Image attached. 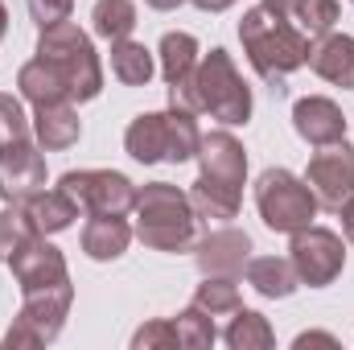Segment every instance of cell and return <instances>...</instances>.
I'll list each match as a JSON object with an SVG mask.
<instances>
[{
  "instance_id": "1",
  "label": "cell",
  "mask_w": 354,
  "mask_h": 350,
  "mask_svg": "<svg viewBox=\"0 0 354 350\" xmlns=\"http://www.w3.org/2000/svg\"><path fill=\"white\" fill-rule=\"evenodd\" d=\"M8 268H12V276L21 284L25 305L12 317L4 342L8 347H46V342H54L62 334L71 301H75V284H71V272H66L62 252L37 235L33 243H25L8 260Z\"/></svg>"
},
{
  "instance_id": "2",
  "label": "cell",
  "mask_w": 354,
  "mask_h": 350,
  "mask_svg": "<svg viewBox=\"0 0 354 350\" xmlns=\"http://www.w3.org/2000/svg\"><path fill=\"white\" fill-rule=\"evenodd\" d=\"M169 107L181 111H210V120L218 124H248L252 120V91L243 83V75L235 71L227 50H210L189 79H181L169 87Z\"/></svg>"
},
{
  "instance_id": "3",
  "label": "cell",
  "mask_w": 354,
  "mask_h": 350,
  "mask_svg": "<svg viewBox=\"0 0 354 350\" xmlns=\"http://www.w3.org/2000/svg\"><path fill=\"white\" fill-rule=\"evenodd\" d=\"M198 165L202 174L189 190L194 214L198 219H214L227 223L239 214L243 202V177H248V153L231 132H210L198 145Z\"/></svg>"
},
{
  "instance_id": "4",
  "label": "cell",
  "mask_w": 354,
  "mask_h": 350,
  "mask_svg": "<svg viewBox=\"0 0 354 350\" xmlns=\"http://www.w3.org/2000/svg\"><path fill=\"white\" fill-rule=\"evenodd\" d=\"M239 42H243V50H248L256 75H260L276 95L284 91V79H288L297 66L309 62V46H313L297 25H288L284 17L268 12L264 4L243 12V21H239Z\"/></svg>"
},
{
  "instance_id": "5",
  "label": "cell",
  "mask_w": 354,
  "mask_h": 350,
  "mask_svg": "<svg viewBox=\"0 0 354 350\" xmlns=\"http://www.w3.org/2000/svg\"><path fill=\"white\" fill-rule=\"evenodd\" d=\"M136 235L153 252H189L198 243V214L189 194L169 181H149L136 190Z\"/></svg>"
},
{
  "instance_id": "6",
  "label": "cell",
  "mask_w": 354,
  "mask_h": 350,
  "mask_svg": "<svg viewBox=\"0 0 354 350\" xmlns=\"http://www.w3.org/2000/svg\"><path fill=\"white\" fill-rule=\"evenodd\" d=\"M37 62H46L58 83L66 87V95L75 103H87L103 91V66L95 58V46L91 37L66 17L58 25H46L41 37H37Z\"/></svg>"
},
{
  "instance_id": "7",
  "label": "cell",
  "mask_w": 354,
  "mask_h": 350,
  "mask_svg": "<svg viewBox=\"0 0 354 350\" xmlns=\"http://www.w3.org/2000/svg\"><path fill=\"white\" fill-rule=\"evenodd\" d=\"M198 145H202V132H198V120L194 111H181V107H169V111H145L128 124L124 132V149L132 161L140 165H157V161H169V165H181L189 157H198Z\"/></svg>"
},
{
  "instance_id": "8",
  "label": "cell",
  "mask_w": 354,
  "mask_h": 350,
  "mask_svg": "<svg viewBox=\"0 0 354 350\" xmlns=\"http://www.w3.org/2000/svg\"><path fill=\"white\" fill-rule=\"evenodd\" d=\"M256 206H260V219H264L268 231H280V235H292L301 227H309L317 219V198L313 190L288 169H264L256 181Z\"/></svg>"
},
{
  "instance_id": "9",
  "label": "cell",
  "mask_w": 354,
  "mask_h": 350,
  "mask_svg": "<svg viewBox=\"0 0 354 350\" xmlns=\"http://www.w3.org/2000/svg\"><path fill=\"white\" fill-rule=\"evenodd\" d=\"M288 260L297 268L301 284L309 288H326L330 280H338V272L346 268V252H342V239L326 227H301L292 231V243H288Z\"/></svg>"
},
{
  "instance_id": "10",
  "label": "cell",
  "mask_w": 354,
  "mask_h": 350,
  "mask_svg": "<svg viewBox=\"0 0 354 350\" xmlns=\"http://www.w3.org/2000/svg\"><path fill=\"white\" fill-rule=\"evenodd\" d=\"M62 190L91 214H128L136 206V185L115 169H75L62 177Z\"/></svg>"
},
{
  "instance_id": "11",
  "label": "cell",
  "mask_w": 354,
  "mask_h": 350,
  "mask_svg": "<svg viewBox=\"0 0 354 350\" xmlns=\"http://www.w3.org/2000/svg\"><path fill=\"white\" fill-rule=\"evenodd\" d=\"M305 185L313 190L317 206H326V210H338V206H342V202L354 194V149L346 145V140L322 145V149L309 157Z\"/></svg>"
},
{
  "instance_id": "12",
  "label": "cell",
  "mask_w": 354,
  "mask_h": 350,
  "mask_svg": "<svg viewBox=\"0 0 354 350\" xmlns=\"http://www.w3.org/2000/svg\"><path fill=\"white\" fill-rule=\"evenodd\" d=\"M37 190H46V157L41 145L29 136L0 145V198L4 202H29Z\"/></svg>"
},
{
  "instance_id": "13",
  "label": "cell",
  "mask_w": 354,
  "mask_h": 350,
  "mask_svg": "<svg viewBox=\"0 0 354 350\" xmlns=\"http://www.w3.org/2000/svg\"><path fill=\"white\" fill-rule=\"evenodd\" d=\"M194 260L202 268V276H227V280H235V276H243V268L252 260V239L243 231H235V227L210 231L198 243Z\"/></svg>"
},
{
  "instance_id": "14",
  "label": "cell",
  "mask_w": 354,
  "mask_h": 350,
  "mask_svg": "<svg viewBox=\"0 0 354 350\" xmlns=\"http://www.w3.org/2000/svg\"><path fill=\"white\" fill-rule=\"evenodd\" d=\"M292 128H297V136L301 140H309V145H334V140H346V116H342V107L334 103V99H326V95H305V99H297V107H292Z\"/></svg>"
},
{
  "instance_id": "15",
  "label": "cell",
  "mask_w": 354,
  "mask_h": 350,
  "mask_svg": "<svg viewBox=\"0 0 354 350\" xmlns=\"http://www.w3.org/2000/svg\"><path fill=\"white\" fill-rule=\"evenodd\" d=\"M309 66L317 79L334 83V87L354 91V37L346 33H326L309 46Z\"/></svg>"
},
{
  "instance_id": "16",
  "label": "cell",
  "mask_w": 354,
  "mask_h": 350,
  "mask_svg": "<svg viewBox=\"0 0 354 350\" xmlns=\"http://www.w3.org/2000/svg\"><path fill=\"white\" fill-rule=\"evenodd\" d=\"M264 8L284 17L288 25H297L309 42L334 33L338 25V0H264Z\"/></svg>"
},
{
  "instance_id": "17",
  "label": "cell",
  "mask_w": 354,
  "mask_h": 350,
  "mask_svg": "<svg viewBox=\"0 0 354 350\" xmlns=\"http://www.w3.org/2000/svg\"><path fill=\"white\" fill-rule=\"evenodd\" d=\"M33 136H37V145L50 149V153H62V149L79 145L83 124H79L75 103H41L37 116H33Z\"/></svg>"
},
{
  "instance_id": "18",
  "label": "cell",
  "mask_w": 354,
  "mask_h": 350,
  "mask_svg": "<svg viewBox=\"0 0 354 350\" xmlns=\"http://www.w3.org/2000/svg\"><path fill=\"white\" fill-rule=\"evenodd\" d=\"M128 243H132V227L124 223V214H91V223L83 227V252L99 264L120 260Z\"/></svg>"
},
{
  "instance_id": "19",
  "label": "cell",
  "mask_w": 354,
  "mask_h": 350,
  "mask_svg": "<svg viewBox=\"0 0 354 350\" xmlns=\"http://www.w3.org/2000/svg\"><path fill=\"white\" fill-rule=\"evenodd\" d=\"M25 210H29V219L37 223V231L41 235H58V231H66L75 219H79V202L58 185V190H37L29 202H25Z\"/></svg>"
},
{
  "instance_id": "20",
  "label": "cell",
  "mask_w": 354,
  "mask_h": 350,
  "mask_svg": "<svg viewBox=\"0 0 354 350\" xmlns=\"http://www.w3.org/2000/svg\"><path fill=\"white\" fill-rule=\"evenodd\" d=\"M248 284L268 297V301H284V297H292L297 293V284H301V276H297V268L292 260H276V256H260V260H248Z\"/></svg>"
},
{
  "instance_id": "21",
  "label": "cell",
  "mask_w": 354,
  "mask_h": 350,
  "mask_svg": "<svg viewBox=\"0 0 354 350\" xmlns=\"http://www.w3.org/2000/svg\"><path fill=\"white\" fill-rule=\"evenodd\" d=\"M223 342L231 350H268V347H276V334H272V326H268L264 313L239 305V309L231 313V326H227Z\"/></svg>"
},
{
  "instance_id": "22",
  "label": "cell",
  "mask_w": 354,
  "mask_h": 350,
  "mask_svg": "<svg viewBox=\"0 0 354 350\" xmlns=\"http://www.w3.org/2000/svg\"><path fill=\"white\" fill-rule=\"evenodd\" d=\"M153 54L140 46V42H132V37H124V42H111V75L124 83V87H145L149 79H153Z\"/></svg>"
},
{
  "instance_id": "23",
  "label": "cell",
  "mask_w": 354,
  "mask_h": 350,
  "mask_svg": "<svg viewBox=\"0 0 354 350\" xmlns=\"http://www.w3.org/2000/svg\"><path fill=\"white\" fill-rule=\"evenodd\" d=\"M17 87H21V95H25L33 107H41V103H75V99L66 95V87L58 83V75H54L46 62H37V58L21 66Z\"/></svg>"
},
{
  "instance_id": "24",
  "label": "cell",
  "mask_w": 354,
  "mask_h": 350,
  "mask_svg": "<svg viewBox=\"0 0 354 350\" xmlns=\"http://www.w3.org/2000/svg\"><path fill=\"white\" fill-rule=\"evenodd\" d=\"M41 231H37V223L29 219V210H25V202H8L4 210H0V260L8 264L25 243H33Z\"/></svg>"
},
{
  "instance_id": "25",
  "label": "cell",
  "mask_w": 354,
  "mask_h": 350,
  "mask_svg": "<svg viewBox=\"0 0 354 350\" xmlns=\"http://www.w3.org/2000/svg\"><path fill=\"white\" fill-rule=\"evenodd\" d=\"M194 66H198V42L189 33H165L161 37V75H165V83L174 87L181 79H189Z\"/></svg>"
},
{
  "instance_id": "26",
  "label": "cell",
  "mask_w": 354,
  "mask_h": 350,
  "mask_svg": "<svg viewBox=\"0 0 354 350\" xmlns=\"http://www.w3.org/2000/svg\"><path fill=\"white\" fill-rule=\"evenodd\" d=\"M91 21L103 42H124L136 29V4L132 0H95Z\"/></svg>"
},
{
  "instance_id": "27",
  "label": "cell",
  "mask_w": 354,
  "mask_h": 350,
  "mask_svg": "<svg viewBox=\"0 0 354 350\" xmlns=\"http://www.w3.org/2000/svg\"><path fill=\"white\" fill-rule=\"evenodd\" d=\"M194 305L206 309L210 317H227V313H235L243 301H239L235 280H227V276H206V284H198V293H194Z\"/></svg>"
},
{
  "instance_id": "28",
  "label": "cell",
  "mask_w": 354,
  "mask_h": 350,
  "mask_svg": "<svg viewBox=\"0 0 354 350\" xmlns=\"http://www.w3.org/2000/svg\"><path fill=\"white\" fill-rule=\"evenodd\" d=\"M174 330H177V347H189V350H206V347H214V338H218L214 317L206 309H198V305H189L185 313H177Z\"/></svg>"
},
{
  "instance_id": "29",
  "label": "cell",
  "mask_w": 354,
  "mask_h": 350,
  "mask_svg": "<svg viewBox=\"0 0 354 350\" xmlns=\"http://www.w3.org/2000/svg\"><path fill=\"white\" fill-rule=\"evenodd\" d=\"M21 136H29L25 107H21L12 95H4V91H0V145H4V140H21Z\"/></svg>"
},
{
  "instance_id": "30",
  "label": "cell",
  "mask_w": 354,
  "mask_h": 350,
  "mask_svg": "<svg viewBox=\"0 0 354 350\" xmlns=\"http://www.w3.org/2000/svg\"><path fill=\"white\" fill-rule=\"evenodd\" d=\"M132 347H136V350L177 347V330H174V322H165V317H157V322H149V326H140V330L132 334Z\"/></svg>"
},
{
  "instance_id": "31",
  "label": "cell",
  "mask_w": 354,
  "mask_h": 350,
  "mask_svg": "<svg viewBox=\"0 0 354 350\" xmlns=\"http://www.w3.org/2000/svg\"><path fill=\"white\" fill-rule=\"evenodd\" d=\"M25 4H29V17L46 29V25H58V21L71 17V4L75 0H25Z\"/></svg>"
},
{
  "instance_id": "32",
  "label": "cell",
  "mask_w": 354,
  "mask_h": 350,
  "mask_svg": "<svg viewBox=\"0 0 354 350\" xmlns=\"http://www.w3.org/2000/svg\"><path fill=\"white\" fill-rule=\"evenodd\" d=\"M292 347L297 350H305V347H338V338H334V334H322V330H309V334H301Z\"/></svg>"
},
{
  "instance_id": "33",
  "label": "cell",
  "mask_w": 354,
  "mask_h": 350,
  "mask_svg": "<svg viewBox=\"0 0 354 350\" xmlns=\"http://www.w3.org/2000/svg\"><path fill=\"white\" fill-rule=\"evenodd\" d=\"M338 214H342V235L354 243V194L342 202V206H338Z\"/></svg>"
},
{
  "instance_id": "34",
  "label": "cell",
  "mask_w": 354,
  "mask_h": 350,
  "mask_svg": "<svg viewBox=\"0 0 354 350\" xmlns=\"http://www.w3.org/2000/svg\"><path fill=\"white\" fill-rule=\"evenodd\" d=\"M194 4H198L202 12H223V8H231L235 0H194Z\"/></svg>"
},
{
  "instance_id": "35",
  "label": "cell",
  "mask_w": 354,
  "mask_h": 350,
  "mask_svg": "<svg viewBox=\"0 0 354 350\" xmlns=\"http://www.w3.org/2000/svg\"><path fill=\"white\" fill-rule=\"evenodd\" d=\"M149 8H157V12H169V8H177V4H185V0H145Z\"/></svg>"
},
{
  "instance_id": "36",
  "label": "cell",
  "mask_w": 354,
  "mask_h": 350,
  "mask_svg": "<svg viewBox=\"0 0 354 350\" xmlns=\"http://www.w3.org/2000/svg\"><path fill=\"white\" fill-rule=\"evenodd\" d=\"M8 33V8H4V0H0V37Z\"/></svg>"
}]
</instances>
